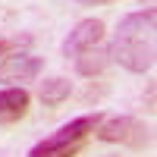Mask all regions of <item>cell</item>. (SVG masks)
I'll return each instance as SVG.
<instances>
[{
  "label": "cell",
  "instance_id": "cell-1",
  "mask_svg": "<svg viewBox=\"0 0 157 157\" xmlns=\"http://www.w3.org/2000/svg\"><path fill=\"white\" fill-rule=\"evenodd\" d=\"M154 25H157V13L154 6H145L138 13H129L123 16L120 29L113 35L110 60H116L123 69L129 72H151L154 66Z\"/></svg>",
  "mask_w": 157,
  "mask_h": 157
},
{
  "label": "cell",
  "instance_id": "cell-2",
  "mask_svg": "<svg viewBox=\"0 0 157 157\" xmlns=\"http://www.w3.org/2000/svg\"><path fill=\"white\" fill-rule=\"evenodd\" d=\"M104 120V113H85V116H75L69 120L66 126H60L54 135H47L44 141H38V145L29 151V157H75L82 151L85 138L94 135L98 123Z\"/></svg>",
  "mask_w": 157,
  "mask_h": 157
},
{
  "label": "cell",
  "instance_id": "cell-3",
  "mask_svg": "<svg viewBox=\"0 0 157 157\" xmlns=\"http://www.w3.org/2000/svg\"><path fill=\"white\" fill-rule=\"evenodd\" d=\"M94 135L101 141H120L129 148H145L151 141V129L145 123H138L135 116H104L98 123Z\"/></svg>",
  "mask_w": 157,
  "mask_h": 157
},
{
  "label": "cell",
  "instance_id": "cell-4",
  "mask_svg": "<svg viewBox=\"0 0 157 157\" xmlns=\"http://www.w3.org/2000/svg\"><path fill=\"white\" fill-rule=\"evenodd\" d=\"M104 41V22L101 19H82L75 25V29L66 35V41H63V57H78V54H85V50H91V47H98Z\"/></svg>",
  "mask_w": 157,
  "mask_h": 157
},
{
  "label": "cell",
  "instance_id": "cell-5",
  "mask_svg": "<svg viewBox=\"0 0 157 157\" xmlns=\"http://www.w3.org/2000/svg\"><path fill=\"white\" fill-rule=\"evenodd\" d=\"M44 69V60L41 57H32V54H13L0 63V82H35Z\"/></svg>",
  "mask_w": 157,
  "mask_h": 157
},
{
  "label": "cell",
  "instance_id": "cell-6",
  "mask_svg": "<svg viewBox=\"0 0 157 157\" xmlns=\"http://www.w3.org/2000/svg\"><path fill=\"white\" fill-rule=\"evenodd\" d=\"M29 104H32V94L22 85L0 88V123H16V120H22V116L29 113Z\"/></svg>",
  "mask_w": 157,
  "mask_h": 157
},
{
  "label": "cell",
  "instance_id": "cell-7",
  "mask_svg": "<svg viewBox=\"0 0 157 157\" xmlns=\"http://www.w3.org/2000/svg\"><path fill=\"white\" fill-rule=\"evenodd\" d=\"M107 63H110V50L104 44H98V47H91V50L75 57V72L78 75H98V72L107 69Z\"/></svg>",
  "mask_w": 157,
  "mask_h": 157
},
{
  "label": "cell",
  "instance_id": "cell-8",
  "mask_svg": "<svg viewBox=\"0 0 157 157\" xmlns=\"http://www.w3.org/2000/svg\"><path fill=\"white\" fill-rule=\"evenodd\" d=\"M69 91H72V82H69V78L50 75V78H44V82L38 85V98H41L47 107H57V104H63V101L69 98Z\"/></svg>",
  "mask_w": 157,
  "mask_h": 157
},
{
  "label": "cell",
  "instance_id": "cell-9",
  "mask_svg": "<svg viewBox=\"0 0 157 157\" xmlns=\"http://www.w3.org/2000/svg\"><path fill=\"white\" fill-rule=\"evenodd\" d=\"M22 44H29V38H0V57L3 54L13 57V50H19Z\"/></svg>",
  "mask_w": 157,
  "mask_h": 157
},
{
  "label": "cell",
  "instance_id": "cell-10",
  "mask_svg": "<svg viewBox=\"0 0 157 157\" xmlns=\"http://www.w3.org/2000/svg\"><path fill=\"white\" fill-rule=\"evenodd\" d=\"M82 3H88V6H98V3H113V0H82Z\"/></svg>",
  "mask_w": 157,
  "mask_h": 157
},
{
  "label": "cell",
  "instance_id": "cell-11",
  "mask_svg": "<svg viewBox=\"0 0 157 157\" xmlns=\"http://www.w3.org/2000/svg\"><path fill=\"white\" fill-rule=\"evenodd\" d=\"M148 6H154V0H148Z\"/></svg>",
  "mask_w": 157,
  "mask_h": 157
}]
</instances>
